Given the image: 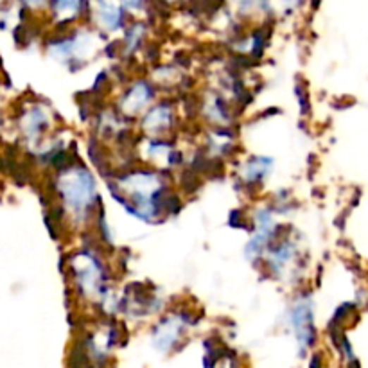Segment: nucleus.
Listing matches in <instances>:
<instances>
[{
  "label": "nucleus",
  "mask_w": 368,
  "mask_h": 368,
  "mask_svg": "<svg viewBox=\"0 0 368 368\" xmlns=\"http://www.w3.org/2000/svg\"><path fill=\"white\" fill-rule=\"evenodd\" d=\"M60 190L65 202L75 212H85L94 203V180L85 169H74L65 173L63 178L60 180Z\"/></svg>",
  "instance_id": "1"
},
{
  "label": "nucleus",
  "mask_w": 368,
  "mask_h": 368,
  "mask_svg": "<svg viewBox=\"0 0 368 368\" xmlns=\"http://www.w3.org/2000/svg\"><path fill=\"white\" fill-rule=\"evenodd\" d=\"M149 97H151V90L147 85L144 83L135 85L133 90H131L130 94H128L126 99H124V104H126L128 108V114H137V111H139L147 101H149Z\"/></svg>",
  "instance_id": "2"
},
{
  "label": "nucleus",
  "mask_w": 368,
  "mask_h": 368,
  "mask_svg": "<svg viewBox=\"0 0 368 368\" xmlns=\"http://www.w3.org/2000/svg\"><path fill=\"white\" fill-rule=\"evenodd\" d=\"M99 18L103 22V27L117 29L121 24V11L119 6L115 4L114 0H101L99 2Z\"/></svg>",
  "instance_id": "3"
},
{
  "label": "nucleus",
  "mask_w": 368,
  "mask_h": 368,
  "mask_svg": "<svg viewBox=\"0 0 368 368\" xmlns=\"http://www.w3.org/2000/svg\"><path fill=\"white\" fill-rule=\"evenodd\" d=\"M178 336V325L174 324V320H167L166 324L160 325L159 331H157V338H154V343L159 345L162 350L169 348L174 343Z\"/></svg>",
  "instance_id": "4"
},
{
  "label": "nucleus",
  "mask_w": 368,
  "mask_h": 368,
  "mask_svg": "<svg viewBox=\"0 0 368 368\" xmlns=\"http://www.w3.org/2000/svg\"><path fill=\"white\" fill-rule=\"evenodd\" d=\"M169 121H171L169 108L159 106V108H154V110L147 115V119H146V123H144V126H146L147 130L157 131V130H160V128L167 126Z\"/></svg>",
  "instance_id": "5"
},
{
  "label": "nucleus",
  "mask_w": 368,
  "mask_h": 368,
  "mask_svg": "<svg viewBox=\"0 0 368 368\" xmlns=\"http://www.w3.org/2000/svg\"><path fill=\"white\" fill-rule=\"evenodd\" d=\"M124 2H126L128 6H131V8H137V6H140L142 0H124Z\"/></svg>",
  "instance_id": "6"
},
{
  "label": "nucleus",
  "mask_w": 368,
  "mask_h": 368,
  "mask_svg": "<svg viewBox=\"0 0 368 368\" xmlns=\"http://www.w3.org/2000/svg\"><path fill=\"white\" fill-rule=\"evenodd\" d=\"M288 2H291V4H295V2H298V0H288Z\"/></svg>",
  "instance_id": "7"
}]
</instances>
